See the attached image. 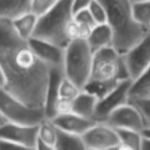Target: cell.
<instances>
[{
  "instance_id": "31",
  "label": "cell",
  "mask_w": 150,
  "mask_h": 150,
  "mask_svg": "<svg viewBox=\"0 0 150 150\" xmlns=\"http://www.w3.org/2000/svg\"><path fill=\"white\" fill-rule=\"evenodd\" d=\"M5 86V78H4V74H3V71L0 67V86L4 88Z\"/></svg>"
},
{
  "instance_id": "17",
  "label": "cell",
  "mask_w": 150,
  "mask_h": 150,
  "mask_svg": "<svg viewBox=\"0 0 150 150\" xmlns=\"http://www.w3.org/2000/svg\"><path fill=\"white\" fill-rule=\"evenodd\" d=\"M81 88L67 77L62 78L59 88V99L57 103V115L71 111V104L74 98L78 95ZM56 115V116H57Z\"/></svg>"
},
{
  "instance_id": "7",
  "label": "cell",
  "mask_w": 150,
  "mask_h": 150,
  "mask_svg": "<svg viewBox=\"0 0 150 150\" xmlns=\"http://www.w3.org/2000/svg\"><path fill=\"white\" fill-rule=\"evenodd\" d=\"M82 140L86 149H119V141L116 129L105 121H96L82 135Z\"/></svg>"
},
{
  "instance_id": "26",
  "label": "cell",
  "mask_w": 150,
  "mask_h": 150,
  "mask_svg": "<svg viewBox=\"0 0 150 150\" xmlns=\"http://www.w3.org/2000/svg\"><path fill=\"white\" fill-rule=\"evenodd\" d=\"M58 0H30V11L38 18L50 11Z\"/></svg>"
},
{
  "instance_id": "12",
  "label": "cell",
  "mask_w": 150,
  "mask_h": 150,
  "mask_svg": "<svg viewBox=\"0 0 150 150\" xmlns=\"http://www.w3.org/2000/svg\"><path fill=\"white\" fill-rule=\"evenodd\" d=\"M29 43L36 56L50 68H62L65 47L41 38L32 37Z\"/></svg>"
},
{
  "instance_id": "10",
  "label": "cell",
  "mask_w": 150,
  "mask_h": 150,
  "mask_svg": "<svg viewBox=\"0 0 150 150\" xmlns=\"http://www.w3.org/2000/svg\"><path fill=\"white\" fill-rule=\"evenodd\" d=\"M38 125H24L6 121L0 125V138L16 143L20 148L35 149Z\"/></svg>"
},
{
  "instance_id": "33",
  "label": "cell",
  "mask_w": 150,
  "mask_h": 150,
  "mask_svg": "<svg viewBox=\"0 0 150 150\" xmlns=\"http://www.w3.org/2000/svg\"><path fill=\"white\" fill-rule=\"evenodd\" d=\"M4 122H6V120H5V119H4V117H3L2 115L0 114V125H3V123H4Z\"/></svg>"
},
{
  "instance_id": "25",
  "label": "cell",
  "mask_w": 150,
  "mask_h": 150,
  "mask_svg": "<svg viewBox=\"0 0 150 150\" xmlns=\"http://www.w3.org/2000/svg\"><path fill=\"white\" fill-rule=\"evenodd\" d=\"M88 11L92 15L96 24L107 23V11L106 7L101 0H93L88 6Z\"/></svg>"
},
{
  "instance_id": "2",
  "label": "cell",
  "mask_w": 150,
  "mask_h": 150,
  "mask_svg": "<svg viewBox=\"0 0 150 150\" xmlns=\"http://www.w3.org/2000/svg\"><path fill=\"white\" fill-rule=\"evenodd\" d=\"M106 7L107 24L113 33V46L119 54L127 52L149 30L135 20L132 11L133 0H101Z\"/></svg>"
},
{
  "instance_id": "28",
  "label": "cell",
  "mask_w": 150,
  "mask_h": 150,
  "mask_svg": "<svg viewBox=\"0 0 150 150\" xmlns=\"http://www.w3.org/2000/svg\"><path fill=\"white\" fill-rule=\"evenodd\" d=\"M73 18H74V20L77 22V23L81 24V25L86 26V27H88V28H91V29L96 25L92 15H91V13L88 11V7H86V8L79 9V11H76L74 13V15H73Z\"/></svg>"
},
{
  "instance_id": "1",
  "label": "cell",
  "mask_w": 150,
  "mask_h": 150,
  "mask_svg": "<svg viewBox=\"0 0 150 150\" xmlns=\"http://www.w3.org/2000/svg\"><path fill=\"white\" fill-rule=\"evenodd\" d=\"M0 67L5 90L25 104L43 109L50 68L36 56L29 40L18 35L8 20H0Z\"/></svg>"
},
{
  "instance_id": "19",
  "label": "cell",
  "mask_w": 150,
  "mask_h": 150,
  "mask_svg": "<svg viewBox=\"0 0 150 150\" xmlns=\"http://www.w3.org/2000/svg\"><path fill=\"white\" fill-rule=\"evenodd\" d=\"M30 11V0H0V20H13Z\"/></svg>"
},
{
  "instance_id": "24",
  "label": "cell",
  "mask_w": 150,
  "mask_h": 150,
  "mask_svg": "<svg viewBox=\"0 0 150 150\" xmlns=\"http://www.w3.org/2000/svg\"><path fill=\"white\" fill-rule=\"evenodd\" d=\"M132 11L136 21L150 30V0H133Z\"/></svg>"
},
{
  "instance_id": "15",
  "label": "cell",
  "mask_w": 150,
  "mask_h": 150,
  "mask_svg": "<svg viewBox=\"0 0 150 150\" xmlns=\"http://www.w3.org/2000/svg\"><path fill=\"white\" fill-rule=\"evenodd\" d=\"M59 129L52 119L44 117L38 123V137L35 149L39 150H56V143L58 140Z\"/></svg>"
},
{
  "instance_id": "18",
  "label": "cell",
  "mask_w": 150,
  "mask_h": 150,
  "mask_svg": "<svg viewBox=\"0 0 150 150\" xmlns=\"http://www.w3.org/2000/svg\"><path fill=\"white\" fill-rule=\"evenodd\" d=\"M86 41L94 52L113 45V33L110 26L107 23L96 24L88 33Z\"/></svg>"
},
{
  "instance_id": "3",
  "label": "cell",
  "mask_w": 150,
  "mask_h": 150,
  "mask_svg": "<svg viewBox=\"0 0 150 150\" xmlns=\"http://www.w3.org/2000/svg\"><path fill=\"white\" fill-rule=\"evenodd\" d=\"M73 15V0H58L50 11L38 18L33 37L65 47L70 41L67 36V29Z\"/></svg>"
},
{
  "instance_id": "5",
  "label": "cell",
  "mask_w": 150,
  "mask_h": 150,
  "mask_svg": "<svg viewBox=\"0 0 150 150\" xmlns=\"http://www.w3.org/2000/svg\"><path fill=\"white\" fill-rule=\"evenodd\" d=\"M129 78L123 57L113 45L94 52L91 77L97 81H120ZM131 79V78H129Z\"/></svg>"
},
{
  "instance_id": "14",
  "label": "cell",
  "mask_w": 150,
  "mask_h": 150,
  "mask_svg": "<svg viewBox=\"0 0 150 150\" xmlns=\"http://www.w3.org/2000/svg\"><path fill=\"white\" fill-rule=\"evenodd\" d=\"M54 125L61 131L82 136L96 121L86 118L74 112L61 113L52 118Z\"/></svg>"
},
{
  "instance_id": "27",
  "label": "cell",
  "mask_w": 150,
  "mask_h": 150,
  "mask_svg": "<svg viewBox=\"0 0 150 150\" xmlns=\"http://www.w3.org/2000/svg\"><path fill=\"white\" fill-rule=\"evenodd\" d=\"M129 101L137 106V108L139 109L140 112L143 115L146 127H149L150 125V97H147V98L131 99Z\"/></svg>"
},
{
  "instance_id": "30",
  "label": "cell",
  "mask_w": 150,
  "mask_h": 150,
  "mask_svg": "<svg viewBox=\"0 0 150 150\" xmlns=\"http://www.w3.org/2000/svg\"><path fill=\"white\" fill-rule=\"evenodd\" d=\"M142 135H143L144 139L150 141V125L149 127H145L142 129Z\"/></svg>"
},
{
  "instance_id": "32",
  "label": "cell",
  "mask_w": 150,
  "mask_h": 150,
  "mask_svg": "<svg viewBox=\"0 0 150 150\" xmlns=\"http://www.w3.org/2000/svg\"><path fill=\"white\" fill-rule=\"evenodd\" d=\"M142 150H150V141L144 139L143 145H142Z\"/></svg>"
},
{
  "instance_id": "8",
  "label": "cell",
  "mask_w": 150,
  "mask_h": 150,
  "mask_svg": "<svg viewBox=\"0 0 150 150\" xmlns=\"http://www.w3.org/2000/svg\"><path fill=\"white\" fill-rule=\"evenodd\" d=\"M122 57L129 78L135 79L150 66V30Z\"/></svg>"
},
{
  "instance_id": "4",
  "label": "cell",
  "mask_w": 150,
  "mask_h": 150,
  "mask_svg": "<svg viewBox=\"0 0 150 150\" xmlns=\"http://www.w3.org/2000/svg\"><path fill=\"white\" fill-rule=\"evenodd\" d=\"M94 50L86 39H73L65 46L63 73L65 77L83 88L91 77Z\"/></svg>"
},
{
  "instance_id": "9",
  "label": "cell",
  "mask_w": 150,
  "mask_h": 150,
  "mask_svg": "<svg viewBox=\"0 0 150 150\" xmlns=\"http://www.w3.org/2000/svg\"><path fill=\"white\" fill-rule=\"evenodd\" d=\"M132 79H123L119 81L110 92L100 98L97 103L96 121H105L109 114L115 109L129 101V88Z\"/></svg>"
},
{
  "instance_id": "23",
  "label": "cell",
  "mask_w": 150,
  "mask_h": 150,
  "mask_svg": "<svg viewBox=\"0 0 150 150\" xmlns=\"http://www.w3.org/2000/svg\"><path fill=\"white\" fill-rule=\"evenodd\" d=\"M82 136L67 133L59 129L58 140L56 143V150H84Z\"/></svg>"
},
{
  "instance_id": "16",
  "label": "cell",
  "mask_w": 150,
  "mask_h": 150,
  "mask_svg": "<svg viewBox=\"0 0 150 150\" xmlns=\"http://www.w3.org/2000/svg\"><path fill=\"white\" fill-rule=\"evenodd\" d=\"M99 99L95 95L81 88L71 104V112L96 121V108Z\"/></svg>"
},
{
  "instance_id": "13",
  "label": "cell",
  "mask_w": 150,
  "mask_h": 150,
  "mask_svg": "<svg viewBox=\"0 0 150 150\" xmlns=\"http://www.w3.org/2000/svg\"><path fill=\"white\" fill-rule=\"evenodd\" d=\"M63 77H64V73H63L62 68H50L43 105L44 115L47 118L52 119L57 115L59 88H60L61 80Z\"/></svg>"
},
{
  "instance_id": "21",
  "label": "cell",
  "mask_w": 150,
  "mask_h": 150,
  "mask_svg": "<svg viewBox=\"0 0 150 150\" xmlns=\"http://www.w3.org/2000/svg\"><path fill=\"white\" fill-rule=\"evenodd\" d=\"M119 141V149L142 150L144 137L141 131L132 129H115Z\"/></svg>"
},
{
  "instance_id": "11",
  "label": "cell",
  "mask_w": 150,
  "mask_h": 150,
  "mask_svg": "<svg viewBox=\"0 0 150 150\" xmlns=\"http://www.w3.org/2000/svg\"><path fill=\"white\" fill-rule=\"evenodd\" d=\"M105 122L114 129H132L141 132L146 127L142 113L131 101L112 111L105 119Z\"/></svg>"
},
{
  "instance_id": "22",
  "label": "cell",
  "mask_w": 150,
  "mask_h": 150,
  "mask_svg": "<svg viewBox=\"0 0 150 150\" xmlns=\"http://www.w3.org/2000/svg\"><path fill=\"white\" fill-rule=\"evenodd\" d=\"M150 97V66L132 80L129 88V100Z\"/></svg>"
},
{
  "instance_id": "29",
  "label": "cell",
  "mask_w": 150,
  "mask_h": 150,
  "mask_svg": "<svg viewBox=\"0 0 150 150\" xmlns=\"http://www.w3.org/2000/svg\"><path fill=\"white\" fill-rule=\"evenodd\" d=\"M93 0H73V11H79L82 8H86L91 4Z\"/></svg>"
},
{
  "instance_id": "6",
  "label": "cell",
  "mask_w": 150,
  "mask_h": 150,
  "mask_svg": "<svg viewBox=\"0 0 150 150\" xmlns=\"http://www.w3.org/2000/svg\"><path fill=\"white\" fill-rule=\"evenodd\" d=\"M0 114L6 121L24 125H38L45 117L43 109L25 104L2 86H0Z\"/></svg>"
},
{
  "instance_id": "20",
  "label": "cell",
  "mask_w": 150,
  "mask_h": 150,
  "mask_svg": "<svg viewBox=\"0 0 150 150\" xmlns=\"http://www.w3.org/2000/svg\"><path fill=\"white\" fill-rule=\"evenodd\" d=\"M37 21V16H35L31 11H28V13L18 17L17 19L13 20L11 25L20 37H22L23 39L29 40L30 38L33 37L34 33H35Z\"/></svg>"
}]
</instances>
